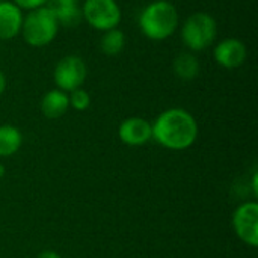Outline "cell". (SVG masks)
Returning <instances> with one entry per match:
<instances>
[{
	"label": "cell",
	"instance_id": "obj_2",
	"mask_svg": "<svg viewBox=\"0 0 258 258\" xmlns=\"http://www.w3.org/2000/svg\"><path fill=\"white\" fill-rule=\"evenodd\" d=\"M180 23L178 11L168 0H156L147 5L139 15L141 32L151 41H163L174 35Z\"/></svg>",
	"mask_w": 258,
	"mask_h": 258
},
{
	"label": "cell",
	"instance_id": "obj_13",
	"mask_svg": "<svg viewBox=\"0 0 258 258\" xmlns=\"http://www.w3.org/2000/svg\"><path fill=\"white\" fill-rule=\"evenodd\" d=\"M174 73L181 80H194L200 74V62L192 53H180L174 59Z\"/></svg>",
	"mask_w": 258,
	"mask_h": 258
},
{
	"label": "cell",
	"instance_id": "obj_16",
	"mask_svg": "<svg viewBox=\"0 0 258 258\" xmlns=\"http://www.w3.org/2000/svg\"><path fill=\"white\" fill-rule=\"evenodd\" d=\"M68 101H70V107H73L74 110H86L91 104V95L88 91H85L83 88H77L74 91L70 92L68 95Z\"/></svg>",
	"mask_w": 258,
	"mask_h": 258
},
{
	"label": "cell",
	"instance_id": "obj_5",
	"mask_svg": "<svg viewBox=\"0 0 258 258\" xmlns=\"http://www.w3.org/2000/svg\"><path fill=\"white\" fill-rule=\"evenodd\" d=\"M83 20L97 30H109L121 23V8L115 0H85L82 5Z\"/></svg>",
	"mask_w": 258,
	"mask_h": 258
},
{
	"label": "cell",
	"instance_id": "obj_15",
	"mask_svg": "<svg viewBox=\"0 0 258 258\" xmlns=\"http://www.w3.org/2000/svg\"><path fill=\"white\" fill-rule=\"evenodd\" d=\"M125 45V35L121 29H109L104 32L100 41V48L107 56H116L124 50Z\"/></svg>",
	"mask_w": 258,
	"mask_h": 258
},
{
	"label": "cell",
	"instance_id": "obj_7",
	"mask_svg": "<svg viewBox=\"0 0 258 258\" xmlns=\"http://www.w3.org/2000/svg\"><path fill=\"white\" fill-rule=\"evenodd\" d=\"M233 227L242 242L255 248L258 245V204L254 201L237 207L233 215Z\"/></svg>",
	"mask_w": 258,
	"mask_h": 258
},
{
	"label": "cell",
	"instance_id": "obj_11",
	"mask_svg": "<svg viewBox=\"0 0 258 258\" xmlns=\"http://www.w3.org/2000/svg\"><path fill=\"white\" fill-rule=\"evenodd\" d=\"M70 109L68 94L60 89L48 91L41 100V110L48 119H57L67 113Z\"/></svg>",
	"mask_w": 258,
	"mask_h": 258
},
{
	"label": "cell",
	"instance_id": "obj_9",
	"mask_svg": "<svg viewBox=\"0 0 258 258\" xmlns=\"http://www.w3.org/2000/svg\"><path fill=\"white\" fill-rule=\"evenodd\" d=\"M118 135L125 145H144L151 139V124L144 118L132 116L121 122Z\"/></svg>",
	"mask_w": 258,
	"mask_h": 258
},
{
	"label": "cell",
	"instance_id": "obj_20",
	"mask_svg": "<svg viewBox=\"0 0 258 258\" xmlns=\"http://www.w3.org/2000/svg\"><path fill=\"white\" fill-rule=\"evenodd\" d=\"M5 89H6V77H5L3 71L0 70V95L5 92Z\"/></svg>",
	"mask_w": 258,
	"mask_h": 258
},
{
	"label": "cell",
	"instance_id": "obj_1",
	"mask_svg": "<svg viewBox=\"0 0 258 258\" xmlns=\"http://www.w3.org/2000/svg\"><path fill=\"white\" fill-rule=\"evenodd\" d=\"M151 138L169 150H186L198 138L195 118L181 107L162 112L151 124Z\"/></svg>",
	"mask_w": 258,
	"mask_h": 258
},
{
	"label": "cell",
	"instance_id": "obj_10",
	"mask_svg": "<svg viewBox=\"0 0 258 258\" xmlns=\"http://www.w3.org/2000/svg\"><path fill=\"white\" fill-rule=\"evenodd\" d=\"M23 11L14 2H0V39L9 41L21 33Z\"/></svg>",
	"mask_w": 258,
	"mask_h": 258
},
{
	"label": "cell",
	"instance_id": "obj_17",
	"mask_svg": "<svg viewBox=\"0 0 258 258\" xmlns=\"http://www.w3.org/2000/svg\"><path fill=\"white\" fill-rule=\"evenodd\" d=\"M14 2L21 11H33V9H38V8H42L45 6L50 0H11Z\"/></svg>",
	"mask_w": 258,
	"mask_h": 258
},
{
	"label": "cell",
	"instance_id": "obj_14",
	"mask_svg": "<svg viewBox=\"0 0 258 258\" xmlns=\"http://www.w3.org/2000/svg\"><path fill=\"white\" fill-rule=\"evenodd\" d=\"M59 26L65 27H76L82 23L83 14L79 5H53L51 6Z\"/></svg>",
	"mask_w": 258,
	"mask_h": 258
},
{
	"label": "cell",
	"instance_id": "obj_6",
	"mask_svg": "<svg viewBox=\"0 0 258 258\" xmlns=\"http://www.w3.org/2000/svg\"><path fill=\"white\" fill-rule=\"evenodd\" d=\"M86 76H88L86 63L83 62L82 57L74 54L62 57L53 71V79L57 89L67 94L77 88H82V85L86 80Z\"/></svg>",
	"mask_w": 258,
	"mask_h": 258
},
{
	"label": "cell",
	"instance_id": "obj_3",
	"mask_svg": "<svg viewBox=\"0 0 258 258\" xmlns=\"http://www.w3.org/2000/svg\"><path fill=\"white\" fill-rule=\"evenodd\" d=\"M59 27L51 6H42L29 11L23 18L21 35L30 47H45L56 38Z\"/></svg>",
	"mask_w": 258,
	"mask_h": 258
},
{
	"label": "cell",
	"instance_id": "obj_18",
	"mask_svg": "<svg viewBox=\"0 0 258 258\" xmlns=\"http://www.w3.org/2000/svg\"><path fill=\"white\" fill-rule=\"evenodd\" d=\"M36 258H62L57 252H53V251H44V252H41L39 255Z\"/></svg>",
	"mask_w": 258,
	"mask_h": 258
},
{
	"label": "cell",
	"instance_id": "obj_21",
	"mask_svg": "<svg viewBox=\"0 0 258 258\" xmlns=\"http://www.w3.org/2000/svg\"><path fill=\"white\" fill-rule=\"evenodd\" d=\"M3 174H5V166H3V165L0 163V178L3 177Z\"/></svg>",
	"mask_w": 258,
	"mask_h": 258
},
{
	"label": "cell",
	"instance_id": "obj_12",
	"mask_svg": "<svg viewBox=\"0 0 258 258\" xmlns=\"http://www.w3.org/2000/svg\"><path fill=\"white\" fill-rule=\"evenodd\" d=\"M23 142L20 130L14 125H0V157L15 154Z\"/></svg>",
	"mask_w": 258,
	"mask_h": 258
},
{
	"label": "cell",
	"instance_id": "obj_4",
	"mask_svg": "<svg viewBox=\"0 0 258 258\" xmlns=\"http://www.w3.org/2000/svg\"><path fill=\"white\" fill-rule=\"evenodd\" d=\"M218 33L216 20L207 12H195L187 17L181 27V39L192 51L209 48Z\"/></svg>",
	"mask_w": 258,
	"mask_h": 258
},
{
	"label": "cell",
	"instance_id": "obj_19",
	"mask_svg": "<svg viewBox=\"0 0 258 258\" xmlns=\"http://www.w3.org/2000/svg\"><path fill=\"white\" fill-rule=\"evenodd\" d=\"M80 0H53V5H79Z\"/></svg>",
	"mask_w": 258,
	"mask_h": 258
},
{
	"label": "cell",
	"instance_id": "obj_8",
	"mask_svg": "<svg viewBox=\"0 0 258 258\" xmlns=\"http://www.w3.org/2000/svg\"><path fill=\"white\" fill-rule=\"evenodd\" d=\"M213 57L218 65L233 70L245 63L248 57L246 45L236 38H227L222 39L213 50Z\"/></svg>",
	"mask_w": 258,
	"mask_h": 258
}]
</instances>
